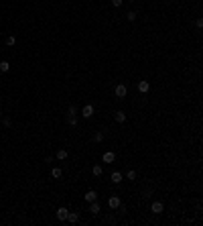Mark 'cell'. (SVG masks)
Masks as SVG:
<instances>
[{
  "instance_id": "1",
  "label": "cell",
  "mask_w": 203,
  "mask_h": 226,
  "mask_svg": "<svg viewBox=\"0 0 203 226\" xmlns=\"http://www.w3.org/2000/svg\"><path fill=\"white\" fill-rule=\"evenodd\" d=\"M126 92H128V88H126V84H118L114 90L116 98H126Z\"/></svg>"
},
{
  "instance_id": "2",
  "label": "cell",
  "mask_w": 203,
  "mask_h": 226,
  "mask_svg": "<svg viewBox=\"0 0 203 226\" xmlns=\"http://www.w3.org/2000/svg\"><path fill=\"white\" fill-rule=\"evenodd\" d=\"M102 161H104V163H114V161H116V153H114V151H106V153L102 155Z\"/></svg>"
},
{
  "instance_id": "3",
  "label": "cell",
  "mask_w": 203,
  "mask_h": 226,
  "mask_svg": "<svg viewBox=\"0 0 203 226\" xmlns=\"http://www.w3.org/2000/svg\"><path fill=\"white\" fill-rule=\"evenodd\" d=\"M81 116H83V118H92V116H94V106H92V104H85L83 110H81Z\"/></svg>"
},
{
  "instance_id": "4",
  "label": "cell",
  "mask_w": 203,
  "mask_h": 226,
  "mask_svg": "<svg viewBox=\"0 0 203 226\" xmlns=\"http://www.w3.org/2000/svg\"><path fill=\"white\" fill-rule=\"evenodd\" d=\"M120 204H122V202H120V198H118V196H110V198H108V206L112 208V210L120 208Z\"/></svg>"
},
{
  "instance_id": "5",
  "label": "cell",
  "mask_w": 203,
  "mask_h": 226,
  "mask_svg": "<svg viewBox=\"0 0 203 226\" xmlns=\"http://www.w3.org/2000/svg\"><path fill=\"white\" fill-rule=\"evenodd\" d=\"M83 200H85V202H95V200H98V192H95V190H89V192H85V196H83Z\"/></svg>"
},
{
  "instance_id": "6",
  "label": "cell",
  "mask_w": 203,
  "mask_h": 226,
  "mask_svg": "<svg viewBox=\"0 0 203 226\" xmlns=\"http://www.w3.org/2000/svg\"><path fill=\"white\" fill-rule=\"evenodd\" d=\"M67 214H69V210L61 206L59 210H57V214H55V216H57V220H61V222H63V220H67Z\"/></svg>"
},
{
  "instance_id": "7",
  "label": "cell",
  "mask_w": 203,
  "mask_h": 226,
  "mask_svg": "<svg viewBox=\"0 0 203 226\" xmlns=\"http://www.w3.org/2000/svg\"><path fill=\"white\" fill-rule=\"evenodd\" d=\"M136 88H138V92H140V94H146V92L150 90V84L146 82V80H142V82H138V86H136Z\"/></svg>"
},
{
  "instance_id": "8",
  "label": "cell",
  "mask_w": 203,
  "mask_h": 226,
  "mask_svg": "<svg viewBox=\"0 0 203 226\" xmlns=\"http://www.w3.org/2000/svg\"><path fill=\"white\" fill-rule=\"evenodd\" d=\"M150 210H152V214H162V210H165V206L161 204V202H152V206H150Z\"/></svg>"
},
{
  "instance_id": "9",
  "label": "cell",
  "mask_w": 203,
  "mask_h": 226,
  "mask_svg": "<svg viewBox=\"0 0 203 226\" xmlns=\"http://www.w3.org/2000/svg\"><path fill=\"white\" fill-rule=\"evenodd\" d=\"M114 118H116V122H126V112H124V110H118V112H116L114 114Z\"/></svg>"
},
{
  "instance_id": "10",
  "label": "cell",
  "mask_w": 203,
  "mask_h": 226,
  "mask_svg": "<svg viewBox=\"0 0 203 226\" xmlns=\"http://www.w3.org/2000/svg\"><path fill=\"white\" fill-rule=\"evenodd\" d=\"M110 179H112V183H120L122 179H124V175H122L120 171H114L112 175H110Z\"/></svg>"
},
{
  "instance_id": "11",
  "label": "cell",
  "mask_w": 203,
  "mask_h": 226,
  "mask_svg": "<svg viewBox=\"0 0 203 226\" xmlns=\"http://www.w3.org/2000/svg\"><path fill=\"white\" fill-rule=\"evenodd\" d=\"M89 212L94 214H100V204H98V200H95V202H89Z\"/></svg>"
},
{
  "instance_id": "12",
  "label": "cell",
  "mask_w": 203,
  "mask_h": 226,
  "mask_svg": "<svg viewBox=\"0 0 203 226\" xmlns=\"http://www.w3.org/2000/svg\"><path fill=\"white\" fill-rule=\"evenodd\" d=\"M67 220L71 222V224H75V222L79 220V212H69L67 214Z\"/></svg>"
},
{
  "instance_id": "13",
  "label": "cell",
  "mask_w": 203,
  "mask_h": 226,
  "mask_svg": "<svg viewBox=\"0 0 203 226\" xmlns=\"http://www.w3.org/2000/svg\"><path fill=\"white\" fill-rule=\"evenodd\" d=\"M67 155H69V153H67L65 149H59V151H57V155H55V157L59 159V161H65V159H67Z\"/></svg>"
},
{
  "instance_id": "14",
  "label": "cell",
  "mask_w": 203,
  "mask_h": 226,
  "mask_svg": "<svg viewBox=\"0 0 203 226\" xmlns=\"http://www.w3.org/2000/svg\"><path fill=\"white\" fill-rule=\"evenodd\" d=\"M61 173H63V171H61V167H53V171H51V177H53V179H59V177H61Z\"/></svg>"
},
{
  "instance_id": "15",
  "label": "cell",
  "mask_w": 203,
  "mask_h": 226,
  "mask_svg": "<svg viewBox=\"0 0 203 226\" xmlns=\"http://www.w3.org/2000/svg\"><path fill=\"white\" fill-rule=\"evenodd\" d=\"M8 69H10V63H8V61H0V71H2V74H6Z\"/></svg>"
},
{
  "instance_id": "16",
  "label": "cell",
  "mask_w": 203,
  "mask_h": 226,
  "mask_svg": "<svg viewBox=\"0 0 203 226\" xmlns=\"http://www.w3.org/2000/svg\"><path fill=\"white\" fill-rule=\"evenodd\" d=\"M102 173H104V167H102V165H94V175L95 177H100Z\"/></svg>"
},
{
  "instance_id": "17",
  "label": "cell",
  "mask_w": 203,
  "mask_h": 226,
  "mask_svg": "<svg viewBox=\"0 0 203 226\" xmlns=\"http://www.w3.org/2000/svg\"><path fill=\"white\" fill-rule=\"evenodd\" d=\"M94 141H95V143H102V141H104V132H100V130H98V132L94 135Z\"/></svg>"
},
{
  "instance_id": "18",
  "label": "cell",
  "mask_w": 203,
  "mask_h": 226,
  "mask_svg": "<svg viewBox=\"0 0 203 226\" xmlns=\"http://www.w3.org/2000/svg\"><path fill=\"white\" fill-rule=\"evenodd\" d=\"M126 179H128V181H134V179H136V171H132V169H130V171L126 173Z\"/></svg>"
},
{
  "instance_id": "19",
  "label": "cell",
  "mask_w": 203,
  "mask_h": 226,
  "mask_svg": "<svg viewBox=\"0 0 203 226\" xmlns=\"http://www.w3.org/2000/svg\"><path fill=\"white\" fill-rule=\"evenodd\" d=\"M14 43H16V37H14V35H10V37L6 39V45H8V47H12Z\"/></svg>"
},
{
  "instance_id": "20",
  "label": "cell",
  "mask_w": 203,
  "mask_h": 226,
  "mask_svg": "<svg viewBox=\"0 0 203 226\" xmlns=\"http://www.w3.org/2000/svg\"><path fill=\"white\" fill-rule=\"evenodd\" d=\"M126 19H128L130 22H132V21H136V12H134V10H130V12L126 14Z\"/></svg>"
},
{
  "instance_id": "21",
  "label": "cell",
  "mask_w": 203,
  "mask_h": 226,
  "mask_svg": "<svg viewBox=\"0 0 203 226\" xmlns=\"http://www.w3.org/2000/svg\"><path fill=\"white\" fill-rule=\"evenodd\" d=\"M75 112H77V108H75V106H69V108H67V114H69V116H75Z\"/></svg>"
},
{
  "instance_id": "22",
  "label": "cell",
  "mask_w": 203,
  "mask_h": 226,
  "mask_svg": "<svg viewBox=\"0 0 203 226\" xmlns=\"http://www.w3.org/2000/svg\"><path fill=\"white\" fill-rule=\"evenodd\" d=\"M67 122H69V126H75V124H77V118H75V116H69Z\"/></svg>"
},
{
  "instance_id": "23",
  "label": "cell",
  "mask_w": 203,
  "mask_h": 226,
  "mask_svg": "<svg viewBox=\"0 0 203 226\" xmlns=\"http://www.w3.org/2000/svg\"><path fill=\"white\" fill-rule=\"evenodd\" d=\"M122 4H124V0H112V6H116V8H120Z\"/></svg>"
},
{
  "instance_id": "24",
  "label": "cell",
  "mask_w": 203,
  "mask_h": 226,
  "mask_svg": "<svg viewBox=\"0 0 203 226\" xmlns=\"http://www.w3.org/2000/svg\"><path fill=\"white\" fill-rule=\"evenodd\" d=\"M0 41H2V35H0Z\"/></svg>"
},
{
  "instance_id": "25",
  "label": "cell",
  "mask_w": 203,
  "mask_h": 226,
  "mask_svg": "<svg viewBox=\"0 0 203 226\" xmlns=\"http://www.w3.org/2000/svg\"><path fill=\"white\" fill-rule=\"evenodd\" d=\"M0 116H2V110H0Z\"/></svg>"
},
{
  "instance_id": "26",
  "label": "cell",
  "mask_w": 203,
  "mask_h": 226,
  "mask_svg": "<svg viewBox=\"0 0 203 226\" xmlns=\"http://www.w3.org/2000/svg\"><path fill=\"white\" fill-rule=\"evenodd\" d=\"M126 2H132V0H126Z\"/></svg>"
}]
</instances>
